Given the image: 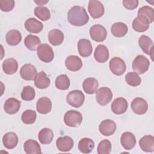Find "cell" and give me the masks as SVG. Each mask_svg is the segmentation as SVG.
<instances>
[{
	"instance_id": "obj_2",
	"label": "cell",
	"mask_w": 154,
	"mask_h": 154,
	"mask_svg": "<svg viewBox=\"0 0 154 154\" xmlns=\"http://www.w3.org/2000/svg\"><path fill=\"white\" fill-rule=\"evenodd\" d=\"M150 61L143 55H137L132 62V69L137 74L145 73L149 67Z\"/></svg>"
},
{
	"instance_id": "obj_8",
	"label": "cell",
	"mask_w": 154,
	"mask_h": 154,
	"mask_svg": "<svg viewBox=\"0 0 154 154\" xmlns=\"http://www.w3.org/2000/svg\"><path fill=\"white\" fill-rule=\"evenodd\" d=\"M89 32L91 38L97 42L104 41L107 36V31L103 26L99 24L93 25Z\"/></svg>"
},
{
	"instance_id": "obj_33",
	"label": "cell",
	"mask_w": 154,
	"mask_h": 154,
	"mask_svg": "<svg viewBox=\"0 0 154 154\" xmlns=\"http://www.w3.org/2000/svg\"><path fill=\"white\" fill-rule=\"evenodd\" d=\"M94 147V141L89 138H83L78 143V149L83 153H90Z\"/></svg>"
},
{
	"instance_id": "obj_29",
	"label": "cell",
	"mask_w": 154,
	"mask_h": 154,
	"mask_svg": "<svg viewBox=\"0 0 154 154\" xmlns=\"http://www.w3.org/2000/svg\"><path fill=\"white\" fill-rule=\"evenodd\" d=\"M99 82L97 80L94 78H86L82 83V87L84 91L89 94H94L98 87Z\"/></svg>"
},
{
	"instance_id": "obj_30",
	"label": "cell",
	"mask_w": 154,
	"mask_h": 154,
	"mask_svg": "<svg viewBox=\"0 0 154 154\" xmlns=\"http://www.w3.org/2000/svg\"><path fill=\"white\" fill-rule=\"evenodd\" d=\"M23 149L27 154L41 153V147L38 143L34 140H28L24 143Z\"/></svg>"
},
{
	"instance_id": "obj_5",
	"label": "cell",
	"mask_w": 154,
	"mask_h": 154,
	"mask_svg": "<svg viewBox=\"0 0 154 154\" xmlns=\"http://www.w3.org/2000/svg\"><path fill=\"white\" fill-rule=\"evenodd\" d=\"M38 58L44 63H50L54 58V54L52 48L48 44L40 45L37 49Z\"/></svg>"
},
{
	"instance_id": "obj_44",
	"label": "cell",
	"mask_w": 154,
	"mask_h": 154,
	"mask_svg": "<svg viewBox=\"0 0 154 154\" xmlns=\"http://www.w3.org/2000/svg\"><path fill=\"white\" fill-rule=\"evenodd\" d=\"M138 0H124L123 1V6L128 10H134L138 7Z\"/></svg>"
},
{
	"instance_id": "obj_23",
	"label": "cell",
	"mask_w": 154,
	"mask_h": 154,
	"mask_svg": "<svg viewBox=\"0 0 154 154\" xmlns=\"http://www.w3.org/2000/svg\"><path fill=\"white\" fill-rule=\"evenodd\" d=\"M139 145L143 151L153 152L154 151V137L151 135L143 136L140 140Z\"/></svg>"
},
{
	"instance_id": "obj_35",
	"label": "cell",
	"mask_w": 154,
	"mask_h": 154,
	"mask_svg": "<svg viewBox=\"0 0 154 154\" xmlns=\"http://www.w3.org/2000/svg\"><path fill=\"white\" fill-rule=\"evenodd\" d=\"M54 137V133L49 128H43L40 131L38 135V140L43 144H50Z\"/></svg>"
},
{
	"instance_id": "obj_4",
	"label": "cell",
	"mask_w": 154,
	"mask_h": 154,
	"mask_svg": "<svg viewBox=\"0 0 154 154\" xmlns=\"http://www.w3.org/2000/svg\"><path fill=\"white\" fill-rule=\"evenodd\" d=\"M85 100V96L84 93L79 90H75L70 91L67 97V102L72 106L75 108H79L81 106Z\"/></svg>"
},
{
	"instance_id": "obj_20",
	"label": "cell",
	"mask_w": 154,
	"mask_h": 154,
	"mask_svg": "<svg viewBox=\"0 0 154 154\" xmlns=\"http://www.w3.org/2000/svg\"><path fill=\"white\" fill-rule=\"evenodd\" d=\"M25 29L31 33H38L43 28V23L35 18L31 17L28 19L25 22Z\"/></svg>"
},
{
	"instance_id": "obj_28",
	"label": "cell",
	"mask_w": 154,
	"mask_h": 154,
	"mask_svg": "<svg viewBox=\"0 0 154 154\" xmlns=\"http://www.w3.org/2000/svg\"><path fill=\"white\" fill-rule=\"evenodd\" d=\"M18 69L17 61L13 58L6 59L2 63V69L5 73L13 75L16 72Z\"/></svg>"
},
{
	"instance_id": "obj_37",
	"label": "cell",
	"mask_w": 154,
	"mask_h": 154,
	"mask_svg": "<svg viewBox=\"0 0 154 154\" xmlns=\"http://www.w3.org/2000/svg\"><path fill=\"white\" fill-rule=\"evenodd\" d=\"M34 14L39 19L43 21H46L51 17L49 10L46 7H37L34 9Z\"/></svg>"
},
{
	"instance_id": "obj_45",
	"label": "cell",
	"mask_w": 154,
	"mask_h": 154,
	"mask_svg": "<svg viewBox=\"0 0 154 154\" xmlns=\"http://www.w3.org/2000/svg\"><path fill=\"white\" fill-rule=\"evenodd\" d=\"M48 1H35L34 2H35L37 5H38L39 6H42L43 5L46 4L47 2H48Z\"/></svg>"
},
{
	"instance_id": "obj_36",
	"label": "cell",
	"mask_w": 154,
	"mask_h": 154,
	"mask_svg": "<svg viewBox=\"0 0 154 154\" xmlns=\"http://www.w3.org/2000/svg\"><path fill=\"white\" fill-rule=\"evenodd\" d=\"M55 84L58 89L66 90L69 88L70 79L66 75H60L56 78Z\"/></svg>"
},
{
	"instance_id": "obj_10",
	"label": "cell",
	"mask_w": 154,
	"mask_h": 154,
	"mask_svg": "<svg viewBox=\"0 0 154 154\" xmlns=\"http://www.w3.org/2000/svg\"><path fill=\"white\" fill-rule=\"evenodd\" d=\"M132 111L138 115L144 114L148 109V104L145 99L141 97H136L133 99L131 104Z\"/></svg>"
},
{
	"instance_id": "obj_15",
	"label": "cell",
	"mask_w": 154,
	"mask_h": 154,
	"mask_svg": "<svg viewBox=\"0 0 154 154\" xmlns=\"http://www.w3.org/2000/svg\"><path fill=\"white\" fill-rule=\"evenodd\" d=\"M37 70L31 64H25L20 69V75L22 79L26 81L34 80L36 75Z\"/></svg>"
},
{
	"instance_id": "obj_21",
	"label": "cell",
	"mask_w": 154,
	"mask_h": 154,
	"mask_svg": "<svg viewBox=\"0 0 154 154\" xmlns=\"http://www.w3.org/2000/svg\"><path fill=\"white\" fill-rule=\"evenodd\" d=\"M20 107V102L14 97L6 100L4 105V109L9 114H14L18 112Z\"/></svg>"
},
{
	"instance_id": "obj_24",
	"label": "cell",
	"mask_w": 154,
	"mask_h": 154,
	"mask_svg": "<svg viewBox=\"0 0 154 154\" xmlns=\"http://www.w3.org/2000/svg\"><path fill=\"white\" fill-rule=\"evenodd\" d=\"M94 57L96 61L103 63L109 58V51L103 45H99L94 51Z\"/></svg>"
},
{
	"instance_id": "obj_41",
	"label": "cell",
	"mask_w": 154,
	"mask_h": 154,
	"mask_svg": "<svg viewBox=\"0 0 154 154\" xmlns=\"http://www.w3.org/2000/svg\"><path fill=\"white\" fill-rule=\"evenodd\" d=\"M35 96V92L31 86H25L23 87L21 93V98L25 101H31L33 100Z\"/></svg>"
},
{
	"instance_id": "obj_27",
	"label": "cell",
	"mask_w": 154,
	"mask_h": 154,
	"mask_svg": "<svg viewBox=\"0 0 154 154\" xmlns=\"http://www.w3.org/2000/svg\"><path fill=\"white\" fill-rule=\"evenodd\" d=\"M48 39L50 43L52 45H60L64 40V34L60 29H54L49 31L48 34Z\"/></svg>"
},
{
	"instance_id": "obj_17",
	"label": "cell",
	"mask_w": 154,
	"mask_h": 154,
	"mask_svg": "<svg viewBox=\"0 0 154 154\" xmlns=\"http://www.w3.org/2000/svg\"><path fill=\"white\" fill-rule=\"evenodd\" d=\"M78 50L81 57H89L93 51L92 45L90 41L85 38L80 39L78 43Z\"/></svg>"
},
{
	"instance_id": "obj_1",
	"label": "cell",
	"mask_w": 154,
	"mask_h": 154,
	"mask_svg": "<svg viewBox=\"0 0 154 154\" xmlns=\"http://www.w3.org/2000/svg\"><path fill=\"white\" fill-rule=\"evenodd\" d=\"M67 19L71 25L81 26L85 25L88 22L89 16L84 7L76 5L69 10Z\"/></svg>"
},
{
	"instance_id": "obj_38",
	"label": "cell",
	"mask_w": 154,
	"mask_h": 154,
	"mask_svg": "<svg viewBox=\"0 0 154 154\" xmlns=\"http://www.w3.org/2000/svg\"><path fill=\"white\" fill-rule=\"evenodd\" d=\"M138 16H142L146 17L150 23L154 20V10L152 7L146 5L141 7L138 11Z\"/></svg>"
},
{
	"instance_id": "obj_43",
	"label": "cell",
	"mask_w": 154,
	"mask_h": 154,
	"mask_svg": "<svg viewBox=\"0 0 154 154\" xmlns=\"http://www.w3.org/2000/svg\"><path fill=\"white\" fill-rule=\"evenodd\" d=\"M15 5V2L13 0H1L0 8L3 11L8 12L13 10Z\"/></svg>"
},
{
	"instance_id": "obj_9",
	"label": "cell",
	"mask_w": 154,
	"mask_h": 154,
	"mask_svg": "<svg viewBox=\"0 0 154 154\" xmlns=\"http://www.w3.org/2000/svg\"><path fill=\"white\" fill-rule=\"evenodd\" d=\"M88 10L93 19H98L104 14V7L103 4L97 0H91L89 1Z\"/></svg>"
},
{
	"instance_id": "obj_7",
	"label": "cell",
	"mask_w": 154,
	"mask_h": 154,
	"mask_svg": "<svg viewBox=\"0 0 154 154\" xmlns=\"http://www.w3.org/2000/svg\"><path fill=\"white\" fill-rule=\"evenodd\" d=\"M112 99V93L110 88L108 87H100L96 90V99L97 102L104 106L109 103Z\"/></svg>"
},
{
	"instance_id": "obj_26",
	"label": "cell",
	"mask_w": 154,
	"mask_h": 154,
	"mask_svg": "<svg viewBox=\"0 0 154 154\" xmlns=\"http://www.w3.org/2000/svg\"><path fill=\"white\" fill-rule=\"evenodd\" d=\"M51 83L50 79L47 77L46 73L43 71L38 72L34 78V84L35 87L40 89L48 88Z\"/></svg>"
},
{
	"instance_id": "obj_13",
	"label": "cell",
	"mask_w": 154,
	"mask_h": 154,
	"mask_svg": "<svg viewBox=\"0 0 154 154\" xmlns=\"http://www.w3.org/2000/svg\"><path fill=\"white\" fill-rule=\"evenodd\" d=\"M73 140L69 136L60 137L56 141V146L61 152H69L73 147Z\"/></svg>"
},
{
	"instance_id": "obj_3",
	"label": "cell",
	"mask_w": 154,
	"mask_h": 154,
	"mask_svg": "<svg viewBox=\"0 0 154 154\" xmlns=\"http://www.w3.org/2000/svg\"><path fill=\"white\" fill-rule=\"evenodd\" d=\"M82 121V114L79 111L75 110H69L64 116L65 124L70 127H77L81 125Z\"/></svg>"
},
{
	"instance_id": "obj_12",
	"label": "cell",
	"mask_w": 154,
	"mask_h": 154,
	"mask_svg": "<svg viewBox=\"0 0 154 154\" xmlns=\"http://www.w3.org/2000/svg\"><path fill=\"white\" fill-rule=\"evenodd\" d=\"M138 45L144 53L150 55L153 60V43L152 39L146 35H142L138 39Z\"/></svg>"
},
{
	"instance_id": "obj_22",
	"label": "cell",
	"mask_w": 154,
	"mask_h": 154,
	"mask_svg": "<svg viewBox=\"0 0 154 154\" xmlns=\"http://www.w3.org/2000/svg\"><path fill=\"white\" fill-rule=\"evenodd\" d=\"M37 111L43 114L49 113L52 109V102L48 97H43L38 99L36 103Z\"/></svg>"
},
{
	"instance_id": "obj_42",
	"label": "cell",
	"mask_w": 154,
	"mask_h": 154,
	"mask_svg": "<svg viewBox=\"0 0 154 154\" xmlns=\"http://www.w3.org/2000/svg\"><path fill=\"white\" fill-rule=\"evenodd\" d=\"M111 150V142L105 139L102 140L97 146V153L98 154H109Z\"/></svg>"
},
{
	"instance_id": "obj_31",
	"label": "cell",
	"mask_w": 154,
	"mask_h": 154,
	"mask_svg": "<svg viewBox=\"0 0 154 154\" xmlns=\"http://www.w3.org/2000/svg\"><path fill=\"white\" fill-rule=\"evenodd\" d=\"M5 40L10 46L17 45L22 40L21 33L16 29L10 30L6 34Z\"/></svg>"
},
{
	"instance_id": "obj_11",
	"label": "cell",
	"mask_w": 154,
	"mask_h": 154,
	"mask_svg": "<svg viewBox=\"0 0 154 154\" xmlns=\"http://www.w3.org/2000/svg\"><path fill=\"white\" fill-rule=\"evenodd\" d=\"M116 129V123L110 119L103 120L99 126V132L104 136H109L114 134Z\"/></svg>"
},
{
	"instance_id": "obj_19",
	"label": "cell",
	"mask_w": 154,
	"mask_h": 154,
	"mask_svg": "<svg viewBox=\"0 0 154 154\" xmlns=\"http://www.w3.org/2000/svg\"><path fill=\"white\" fill-rule=\"evenodd\" d=\"M120 142L125 150H131L136 144V138L132 132H125L121 136Z\"/></svg>"
},
{
	"instance_id": "obj_18",
	"label": "cell",
	"mask_w": 154,
	"mask_h": 154,
	"mask_svg": "<svg viewBox=\"0 0 154 154\" xmlns=\"http://www.w3.org/2000/svg\"><path fill=\"white\" fill-rule=\"evenodd\" d=\"M133 29L139 32H143L147 31L150 25L149 20L142 16H138L132 22Z\"/></svg>"
},
{
	"instance_id": "obj_34",
	"label": "cell",
	"mask_w": 154,
	"mask_h": 154,
	"mask_svg": "<svg viewBox=\"0 0 154 154\" xmlns=\"http://www.w3.org/2000/svg\"><path fill=\"white\" fill-rule=\"evenodd\" d=\"M40 43V38L37 36L32 34L28 35L24 40V44L26 48L32 51L37 50Z\"/></svg>"
},
{
	"instance_id": "obj_16",
	"label": "cell",
	"mask_w": 154,
	"mask_h": 154,
	"mask_svg": "<svg viewBox=\"0 0 154 154\" xmlns=\"http://www.w3.org/2000/svg\"><path fill=\"white\" fill-rule=\"evenodd\" d=\"M128 106V102L125 98L117 97L111 104V110L116 114H121L126 111Z\"/></svg>"
},
{
	"instance_id": "obj_25",
	"label": "cell",
	"mask_w": 154,
	"mask_h": 154,
	"mask_svg": "<svg viewBox=\"0 0 154 154\" xmlns=\"http://www.w3.org/2000/svg\"><path fill=\"white\" fill-rule=\"evenodd\" d=\"M2 143L5 148L14 149L18 143V137L14 132H7L2 137Z\"/></svg>"
},
{
	"instance_id": "obj_14",
	"label": "cell",
	"mask_w": 154,
	"mask_h": 154,
	"mask_svg": "<svg viewBox=\"0 0 154 154\" xmlns=\"http://www.w3.org/2000/svg\"><path fill=\"white\" fill-rule=\"evenodd\" d=\"M65 66L68 70L72 72H76L81 69L82 62L79 57L72 55L68 56L66 59Z\"/></svg>"
},
{
	"instance_id": "obj_32",
	"label": "cell",
	"mask_w": 154,
	"mask_h": 154,
	"mask_svg": "<svg viewBox=\"0 0 154 154\" xmlns=\"http://www.w3.org/2000/svg\"><path fill=\"white\" fill-rule=\"evenodd\" d=\"M111 33L116 37H122L125 36L128 31L127 25L123 22L114 23L111 28Z\"/></svg>"
},
{
	"instance_id": "obj_40",
	"label": "cell",
	"mask_w": 154,
	"mask_h": 154,
	"mask_svg": "<svg viewBox=\"0 0 154 154\" xmlns=\"http://www.w3.org/2000/svg\"><path fill=\"white\" fill-rule=\"evenodd\" d=\"M125 80L128 85L132 87L139 85L141 82V78L135 72L128 73L125 76Z\"/></svg>"
},
{
	"instance_id": "obj_6",
	"label": "cell",
	"mask_w": 154,
	"mask_h": 154,
	"mask_svg": "<svg viewBox=\"0 0 154 154\" xmlns=\"http://www.w3.org/2000/svg\"><path fill=\"white\" fill-rule=\"evenodd\" d=\"M109 67L111 72L117 76L122 75L126 69L125 61L117 57H113L111 59L109 63Z\"/></svg>"
},
{
	"instance_id": "obj_39",
	"label": "cell",
	"mask_w": 154,
	"mask_h": 154,
	"mask_svg": "<svg viewBox=\"0 0 154 154\" xmlns=\"http://www.w3.org/2000/svg\"><path fill=\"white\" fill-rule=\"evenodd\" d=\"M36 112L32 109H27L25 111L21 116V120L23 123L26 125L32 124L36 120Z\"/></svg>"
}]
</instances>
